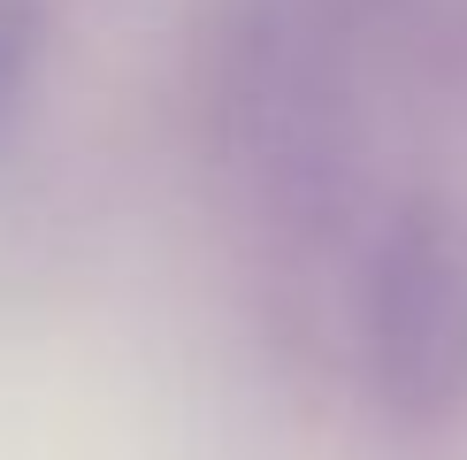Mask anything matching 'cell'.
I'll return each mask as SVG.
<instances>
[{
    "label": "cell",
    "mask_w": 467,
    "mask_h": 460,
    "mask_svg": "<svg viewBox=\"0 0 467 460\" xmlns=\"http://www.w3.org/2000/svg\"><path fill=\"white\" fill-rule=\"evenodd\" d=\"M8 62H16V38H8V24H0V92H8Z\"/></svg>",
    "instance_id": "6da1fadb"
}]
</instances>
